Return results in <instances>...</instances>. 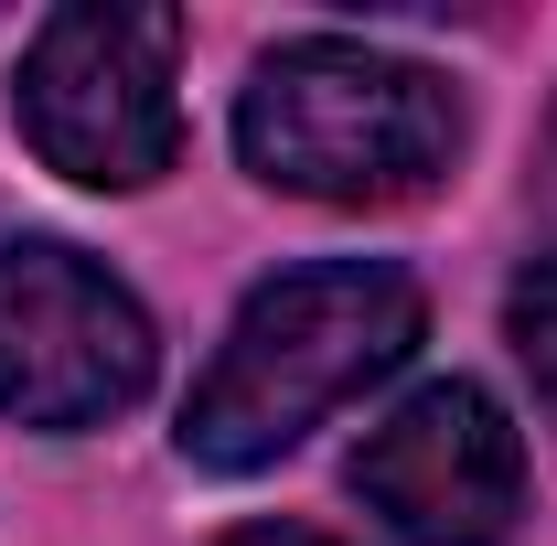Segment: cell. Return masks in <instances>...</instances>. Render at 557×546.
<instances>
[{
    "instance_id": "6da1fadb",
    "label": "cell",
    "mask_w": 557,
    "mask_h": 546,
    "mask_svg": "<svg viewBox=\"0 0 557 546\" xmlns=\"http://www.w3.org/2000/svg\"><path fill=\"white\" fill-rule=\"evenodd\" d=\"M418 278L386 258H311L278 269L236 333L214 343L205 386L183 397V461L205 472H269L278 450H300L322 418L364 397L375 375H397L418 343Z\"/></svg>"
},
{
    "instance_id": "7a4b0ae2",
    "label": "cell",
    "mask_w": 557,
    "mask_h": 546,
    "mask_svg": "<svg viewBox=\"0 0 557 546\" xmlns=\"http://www.w3.org/2000/svg\"><path fill=\"white\" fill-rule=\"evenodd\" d=\"M247 172L311 204H408L461 161V97L450 75L375 54L344 33H300L236 97Z\"/></svg>"
},
{
    "instance_id": "3957f363",
    "label": "cell",
    "mask_w": 557,
    "mask_h": 546,
    "mask_svg": "<svg viewBox=\"0 0 557 546\" xmlns=\"http://www.w3.org/2000/svg\"><path fill=\"white\" fill-rule=\"evenodd\" d=\"M183 22L150 0H75L22 54V129L33 150L86 183V194H139L183 150V97H172Z\"/></svg>"
},
{
    "instance_id": "277c9868",
    "label": "cell",
    "mask_w": 557,
    "mask_h": 546,
    "mask_svg": "<svg viewBox=\"0 0 557 546\" xmlns=\"http://www.w3.org/2000/svg\"><path fill=\"white\" fill-rule=\"evenodd\" d=\"M150 311L54 236H0V418L97 429L150 386Z\"/></svg>"
},
{
    "instance_id": "5b68a950",
    "label": "cell",
    "mask_w": 557,
    "mask_h": 546,
    "mask_svg": "<svg viewBox=\"0 0 557 546\" xmlns=\"http://www.w3.org/2000/svg\"><path fill=\"white\" fill-rule=\"evenodd\" d=\"M354 493L408 546H504L525 514V439L472 375H440L364 429Z\"/></svg>"
},
{
    "instance_id": "8992f818",
    "label": "cell",
    "mask_w": 557,
    "mask_h": 546,
    "mask_svg": "<svg viewBox=\"0 0 557 546\" xmlns=\"http://www.w3.org/2000/svg\"><path fill=\"white\" fill-rule=\"evenodd\" d=\"M504 333H515V353H525L536 397L557 408V247H547L525 278H515V300H504Z\"/></svg>"
},
{
    "instance_id": "52a82bcc",
    "label": "cell",
    "mask_w": 557,
    "mask_h": 546,
    "mask_svg": "<svg viewBox=\"0 0 557 546\" xmlns=\"http://www.w3.org/2000/svg\"><path fill=\"white\" fill-rule=\"evenodd\" d=\"M225 546H333V536H311V525H247V536H225Z\"/></svg>"
}]
</instances>
